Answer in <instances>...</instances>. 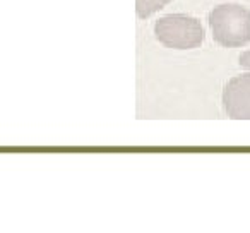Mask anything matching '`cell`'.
Wrapping results in <instances>:
<instances>
[{"mask_svg":"<svg viewBox=\"0 0 250 233\" xmlns=\"http://www.w3.org/2000/svg\"><path fill=\"white\" fill-rule=\"evenodd\" d=\"M170 2L171 0H136V14L139 19H147Z\"/></svg>","mask_w":250,"mask_h":233,"instance_id":"cell-4","label":"cell"},{"mask_svg":"<svg viewBox=\"0 0 250 233\" xmlns=\"http://www.w3.org/2000/svg\"><path fill=\"white\" fill-rule=\"evenodd\" d=\"M223 106L231 120H250V74H240L226 83Z\"/></svg>","mask_w":250,"mask_h":233,"instance_id":"cell-3","label":"cell"},{"mask_svg":"<svg viewBox=\"0 0 250 233\" xmlns=\"http://www.w3.org/2000/svg\"><path fill=\"white\" fill-rule=\"evenodd\" d=\"M212 40L225 48H240L250 43V11L238 4H223L209 14Z\"/></svg>","mask_w":250,"mask_h":233,"instance_id":"cell-1","label":"cell"},{"mask_svg":"<svg viewBox=\"0 0 250 233\" xmlns=\"http://www.w3.org/2000/svg\"><path fill=\"white\" fill-rule=\"evenodd\" d=\"M238 64H240V67L250 70V50H247V52H243L242 55H240Z\"/></svg>","mask_w":250,"mask_h":233,"instance_id":"cell-5","label":"cell"},{"mask_svg":"<svg viewBox=\"0 0 250 233\" xmlns=\"http://www.w3.org/2000/svg\"><path fill=\"white\" fill-rule=\"evenodd\" d=\"M154 36L167 48L190 50L204 42V28L201 21L190 16L170 14L158 19L154 24Z\"/></svg>","mask_w":250,"mask_h":233,"instance_id":"cell-2","label":"cell"}]
</instances>
